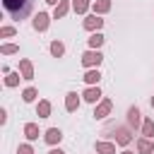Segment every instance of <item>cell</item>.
I'll return each mask as SVG.
<instances>
[{
    "label": "cell",
    "instance_id": "cell-1",
    "mask_svg": "<svg viewBox=\"0 0 154 154\" xmlns=\"http://www.w3.org/2000/svg\"><path fill=\"white\" fill-rule=\"evenodd\" d=\"M2 7L12 14V19H24L31 10V0H2Z\"/></svg>",
    "mask_w": 154,
    "mask_h": 154
},
{
    "label": "cell",
    "instance_id": "cell-18",
    "mask_svg": "<svg viewBox=\"0 0 154 154\" xmlns=\"http://www.w3.org/2000/svg\"><path fill=\"white\" fill-rule=\"evenodd\" d=\"M36 113H38V118H48V116H51V103H48V101H38Z\"/></svg>",
    "mask_w": 154,
    "mask_h": 154
},
{
    "label": "cell",
    "instance_id": "cell-19",
    "mask_svg": "<svg viewBox=\"0 0 154 154\" xmlns=\"http://www.w3.org/2000/svg\"><path fill=\"white\" fill-rule=\"evenodd\" d=\"M72 10H75L77 14H84V12L89 10V0H72Z\"/></svg>",
    "mask_w": 154,
    "mask_h": 154
},
{
    "label": "cell",
    "instance_id": "cell-16",
    "mask_svg": "<svg viewBox=\"0 0 154 154\" xmlns=\"http://www.w3.org/2000/svg\"><path fill=\"white\" fill-rule=\"evenodd\" d=\"M99 79H101V75H99V70H87V75H84V82L91 87V84H99Z\"/></svg>",
    "mask_w": 154,
    "mask_h": 154
},
{
    "label": "cell",
    "instance_id": "cell-6",
    "mask_svg": "<svg viewBox=\"0 0 154 154\" xmlns=\"http://www.w3.org/2000/svg\"><path fill=\"white\" fill-rule=\"evenodd\" d=\"M116 142H118V144H123V147H125V144H130V142H132L130 130H128V128H116Z\"/></svg>",
    "mask_w": 154,
    "mask_h": 154
},
{
    "label": "cell",
    "instance_id": "cell-17",
    "mask_svg": "<svg viewBox=\"0 0 154 154\" xmlns=\"http://www.w3.org/2000/svg\"><path fill=\"white\" fill-rule=\"evenodd\" d=\"M111 10V0H96L94 2V14H103Z\"/></svg>",
    "mask_w": 154,
    "mask_h": 154
},
{
    "label": "cell",
    "instance_id": "cell-9",
    "mask_svg": "<svg viewBox=\"0 0 154 154\" xmlns=\"http://www.w3.org/2000/svg\"><path fill=\"white\" fill-rule=\"evenodd\" d=\"M82 96H84V101H89V103H96V101L101 99V89L91 84L89 89H84V94H82Z\"/></svg>",
    "mask_w": 154,
    "mask_h": 154
},
{
    "label": "cell",
    "instance_id": "cell-20",
    "mask_svg": "<svg viewBox=\"0 0 154 154\" xmlns=\"http://www.w3.org/2000/svg\"><path fill=\"white\" fill-rule=\"evenodd\" d=\"M19 79H24V77H19V72H7V77H5V87H17Z\"/></svg>",
    "mask_w": 154,
    "mask_h": 154
},
{
    "label": "cell",
    "instance_id": "cell-21",
    "mask_svg": "<svg viewBox=\"0 0 154 154\" xmlns=\"http://www.w3.org/2000/svg\"><path fill=\"white\" fill-rule=\"evenodd\" d=\"M142 135H144V137H154V120L147 118V120L142 123Z\"/></svg>",
    "mask_w": 154,
    "mask_h": 154
},
{
    "label": "cell",
    "instance_id": "cell-2",
    "mask_svg": "<svg viewBox=\"0 0 154 154\" xmlns=\"http://www.w3.org/2000/svg\"><path fill=\"white\" fill-rule=\"evenodd\" d=\"M101 60H103V55H101L96 48H89V51L82 55V65H84V67H99Z\"/></svg>",
    "mask_w": 154,
    "mask_h": 154
},
{
    "label": "cell",
    "instance_id": "cell-27",
    "mask_svg": "<svg viewBox=\"0 0 154 154\" xmlns=\"http://www.w3.org/2000/svg\"><path fill=\"white\" fill-rule=\"evenodd\" d=\"M17 154H34V149H31V144H19Z\"/></svg>",
    "mask_w": 154,
    "mask_h": 154
},
{
    "label": "cell",
    "instance_id": "cell-15",
    "mask_svg": "<svg viewBox=\"0 0 154 154\" xmlns=\"http://www.w3.org/2000/svg\"><path fill=\"white\" fill-rule=\"evenodd\" d=\"M96 152L99 154H116V144L113 142H96Z\"/></svg>",
    "mask_w": 154,
    "mask_h": 154
},
{
    "label": "cell",
    "instance_id": "cell-31",
    "mask_svg": "<svg viewBox=\"0 0 154 154\" xmlns=\"http://www.w3.org/2000/svg\"><path fill=\"white\" fill-rule=\"evenodd\" d=\"M152 108H154V96H152Z\"/></svg>",
    "mask_w": 154,
    "mask_h": 154
},
{
    "label": "cell",
    "instance_id": "cell-28",
    "mask_svg": "<svg viewBox=\"0 0 154 154\" xmlns=\"http://www.w3.org/2000/svg\"><path fill=\"white\" fill-rule=\"evenodd\" d=\"M48 154H65V152H63V149H51Z\"/></svg>",
    "mask_w": 154,
    "mask_h": 154
},
{
    "label": "cell",
    "instance_id": "cell-11",
    "mask_svg": "<svg viewBox=\"0 0 154 154\" xmlns=\"http://www.w3.org/2000/svg\"><path fill=\"white\" fill-rule=\"evenodd\" d=\"M137 152H140V154H154V142H152L149 137L137 140Z\"/></svg>",
    "mask_w": 154,
    "mask_h": 154
},
{
    "label": "cell",
    "instance_id": "cell-23",
    "mask_svg": "<svg viewBox=\"0 0 154 154\" xmlns=\"http://www.w3.org/2000/svg\"><path fill=\"white\" fill-rule=\"evenodd\" d=\"M51 53H53L55 58H60V55L65 53V46H63L60 41H53V43H51Z\"/></svg>",
    "mask_w": 154,
    "mask_h": 154
},
{
    "label": "cell",
    "instance_id": "cell-29",
    "mask_svg": "<svg viewBox=\"0 0 154 154\" xmlns=\"http://www.w3.org/2000/svg\"><path fill=\"white\" fill-rule=\"evenodd\" d=\"M46 2H51V5H58V2H60V0H46Z\"/></svg>",
    "mask_w": 154,
    "mask_h": 154
},
{
    "label": "cell",
    "instance_id": "cell-3",
    "mask_svg": "<svg viewBox=\"0 0 154 154\" xmlns=\"http://www.w3.org/2000/svg\"><path fill=\"white\" fill-rule=\"evenodd\" d=\"M48 24H51V17H48L46 12L34 14V29H36V31H46V29H48Z\"/></svg>",
    "mask_w": 154,
    "mask_h": 154
},
{
    "label": "cell",
    "instance_id": "cell-12",
    "mask_svg": "<svg viewBox=\"0 0 154 154\" xmlns=\"http://www.w3.org/2000/svg\"><path fill=\"white\" fill-rule=\"evenodd\" d=\"M140 116H142V113H140V108H137V106H132V108L128 111V125L137 130V128H140Z\"/></svg>",
    "mask_w": 154,
    "mask_h": 154
},
{
    "label": "cell",
    "instance_id": "cell-8",
    "mask_svg": "<svg viewBox=\"0 0 154 154\" xmlns=\"http://www.w3.org/2000/svg\"><path fill=\"white\" fill-rule=\"evenodd\" d=\"M19 72H22V77L24 79H34V65H31V60H19Z\"/></svg>",
    "mask_w": 154,
    "mask_h": 154
},
{
    "label": "cell",
    "instance_id": "cell-30",
    "mask_svg": "<svg viewBox=\"0 0 154 154\" xmlns=\"http://www.w3.org/2000/svg\"><path fill=\"white\" fill-rule=\"evenodd\" d=\"M120 154H135V152H120Z\"/></svg>",
    "mask_w": 154,
    "mask_h": 154
},
{
    "label": "cell",
    "instance_id": "cell-22",
    "mask_svg": "<svg viewBox=\"0 0 154 154\" xmlns=\"http://www.w3.org/2000/svg\"><path fill=\"white\" fill-rule=\"evenodd\" d=\"M36 96H38V91H36V89H34V87H26V89H24V91H22V99H24V101H26V103H29V101H34V99H36Z\"/></svg>",
    "mask_w": 154,
    "mask_h": 154
},
{
    "label": "cell",
    "instance_id": "cell-10",
    "mask_svg": "<svg viewBox=\"0 0 154 154\" xmlns=\"http://www.w3.org/2000/svg\"><path fill=\"white\" fill-rule=\"evenodd\" d=\"M65 108H67L70 113H75V111L79 108V96H77V91H70V94L65 96Z\"/></svg>",
    "mask_w": 154,
    "mask_h": 154
},
{
    "label": "cell",
    "instance_id": "cell-4",
    "mask_svg": "<svg viewBox=\"0 0 154 154\" xmlns=\"http://www.w3.org/2000/svg\"><path fill=\"white\" fill-rule=\"evenodd\" d=\"M101 26H103V19H101L99 14H89V17L84 19V29H87V31H99Z\"/></svg>",
    "mask_w": 154,
    "mask_h": 154
},
{
    "label": "cell",
    "instance_id": "cell-7",
    "mask_svg": "<svg viewBox=\"0 0 154 154\" xmlns=\"http://www.w3.org/2000/svg\"><path fill=\"white\" fill-rule=\"evenodd\" d=\"M43 140H46L48 144H58V142L63 140V132H60L58 128H48V130L43 132Z\"/></svg>",
    "mask_w": 154,
    "mask_h": 154
},
{
    "label": "cell",
    "instance_id": "cell-25",
    "mask_svg": "<svg viewBox=\"0 0 154 154\" xmlns=\"http://www.w3.org/2000/svg\"><path fill=\"white\" fill-rule=\"evenodd\" d=\"M0 51H2V55H12V53H17V51H19V48H17V46H14V43H5V46H2V48H0Z\"/></svg>",
    "mask_w": 154,
    "mask_h": 154
},
{
    "label": "cell",
    "instance_id": "cell-24",
    "mask_svg": "<svg viewBox=\"0 0 154 154\" xmlns=\"http://www.w3.org/2000/svg\"><path fill=\"white\" fill-rule=\"evenodd\" d=\"M103 41H106V38H103V36H101V34L96 31V34H91V38H89V46H91V48H99V46H101Z\"/></svg>",
    "mask_w": 154,
    "mask_h": 154
},
{
    "label": "cell",
    "instance_id": "cell-5",
    "mask_svg": "<svg viewBox=\"0 0 154 154\" xmlns=\"http://www.w3.org/2000/svg\"><path fill=\"white\" fill-rule=\"evenodd\" d=\"M111 108H113V101H111V99H103V101L96 106V111H94V118H106V116L111 113Z\"/></svg>",
    "mask_w": 154,
    "mask_h": 154
},
{
    "label": "cell",
    "instance_id": "cell-26",
    "mask_svg": "<svg viewBox=\"0 0 154 154\" xmlns=\"http://www.w3.org/2000/svg\"><path fill=\"white\" fill-rule=\"evenodd\" d=\"M17 31H14V26H2L0 29V36H14Z\"/></svg>",
    "mask_w": 154,
    "mask_h": 154
},
{
    "label": "cell",
    "instance_id": "cell-14",
    "mask_svg": "<svg viewBox=\"0 0 154 154\" xmlns=\"http://www.w3.org/2000/svg\"><path fill=\"white\" fill-rule=\"evenodd\" d=\"M24 135H26V140H38V125L36 123H26L24 125Z\"/></svg>",
    "mask_w": 154,
    "mask_h": 154
},
{
    "label": "cell",
    "instance_id": "cell-13",
    "mask_svg": "<svg viewBox=\"0 0 154 154\" xmlns=\"http://www.w3.org/2000/svg\"><path fill=\"white\" fill-rule=\"evenodd\" d=\"M67 10H70V2H67V0H60V2L55 5V12H53V17H55V19H63V17L67 14Z\"/></svg>",
    "mask_w": 154,
    "mask_h": 154
}]
</instances>
